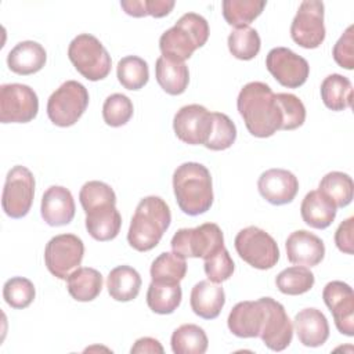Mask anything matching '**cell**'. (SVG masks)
Returning a JSON list of instances; mask_svg holds the SVG:
<instances>
[{
	"label": "cell",
	"instance_id": "1",
	"mask_svg": "<svg viewBox=\"0 0 354 354\" xmlns=\"http://www.w3.org/2000/svg\"><path fill=\"white\" fill-rule=\"evenodd\" d=\"M236 108L252 136L267 138L281 130V109L268 84L263 82L245 84L238 94Z\"/></svg>",
	"mask_w": 354,
	"mask_h": 354
},
{
	"label": "cell",
	"instance_id": "2",
	"mask_svg": "<svg viewBox=\"0 0 354 354\" xmlns=\"http://www.w3.org/2000/svg\"><path fill=\"white\" fill-rule=\"evenodd\" d=\"M173 191L178 207L188 216L206 213L213 205V183L206 166L185 162L173 173Z\"/></svg>",
	"mask_w": 354,
	"mask_h": 354
},
{
	"label": "cell",
	"instance_id": "3",
	"mask_svg": "<svg viewBox=\"0 0 354 354\" xmlns=\"http://www.w3.org/2000/svg\"><path fill=\"white\" fill-rule=\"evenodd\" d=\"M170 221V207L160 196L142 198L131 217L127 232L129 245L138 252L153 249L160 242Z\"/></svg>",
	"mask_w": 354,
	"mask_h": 354
},
{
	"label": "cell",
	"instance_id": "4",
	"mask_svg": "<svg viewBox=\"0 0 354 354\" xmlns=\"http://www.w3.org/2000/svg\"><path fill=\"white\" fill-rule=\"evenodd\" d=\"M207 39V21L196 12H187L180 17L174 26L162 33L159 39V48L163 57L184 62L196 48L202 47Z\"/></svg>",
	"mask_w": 354,
	"mask_h": 354
},
{
	"label": "cell",
	"instance_id": "5",
	"mask_svg": "<svg viewBox=\"0 0 354 354\" xmlns=\"http://www.w3.org/2000/svg\"><path fill=\"white\" fill-rule=\"evenodd\" d=\"M68 57L76 71L91 82L105 79L112 68L108 50L90 33H80L69 43Z\"/></svg>",
	"mask_w": 354,
	"mask_h": 354
},
{
	"label": "cell",
	"instance_id": "6",
	"mask_svg": "<svg viewBox=\"0 0 354 354\" xmlns=\"http://www.w3.org/2000/svg\"><path fill=\"white\" fill-rule=\"evenodd\" d=\"M88 100V91L82 83L66 80L50 95L47 116L55 126H73L87 109Z\"/></svg>",
	"mask_w": 354,
	"mask_h": 354
},
{
	"label": "cell",
	"instance_id": "7",
	"mask_svg": "<svg viewBox=\"0 0 354 354\" xmlns=\"http://www.w3.org/2000/svg\"><path fill=\"white\" fill-rule=\"evenodd\" d=\"M171 249L176 254L187 257L209 259L224 246L221 228L214 223H205L195 228H181L171 238Z\"/></svg>",
	"mask_w": 354,
	"mask_h": 354
},
{
	"label": "cell",
	"instance_id": "8",
	"mask_svg": "<svg viewBox=\"0 0 354 354\" xmlns=\"http://www.w3.org/2000/svg\"><path fill=\"white\" fill-rule=\"evenodd\" d=\"M234 245L239 257L257 270H270L279 260V248L275 239L259 227L249 225L241 230Z\"/></svg>",
	"mask_w": 354,
	"mask_h": 354
},
{
	"label": "cell",
	"instance_id": "9",
	"mask_svg": "<svg viewBox=\"0 0 354 354\" xmlns=\"http://www.w3.org/2000/svg\"><path fill=\"white\" fill-rule=\"evenodd\" d=\"M84 256V243L75 234H59L53 236L44 249L47 270L59 279H66L75 271Z\"/></svg>",
	"mask_w": 354,
	"mask_h": 354
},
{
	"label": "cell",
	"instance_id": "10",
	"mask_svg": "<svg viewBox=\"0 0 354 354\" xmlns=\"http://www.w3.org/2000/svg\"><path fill=\"white\" fill-rule=\"evenodd\" d=\"M35 177L32 171L21 165L14 166L6 177L1 206L11 218L25 217L33 203Z\"/></svg>",
	"mask_w": 354,
	"mask_h": 354
},
{
	"label": "cell",
	"instance_id": "11",
	"mask_svg": "<svg viewBox=\"0 0 354 354\" xmlns=\"http://www.w3.org/2000/svg\"><path fill=\"white\" fill-rule=\"evenodd\" d=\"M39 111V98L33 88L21 83L1 84L0 87V122L28 123Z\"/></svg>",
	"mask_w": 354,
	"mask_h": 354
},
{
	"label": "cell",
	"instance_id": "12",
	"mask_svg": "<svg viewBox=\"0 0 354 354\" xmlns=\"http://www.w3.org/2000/svg\"><path fill=\"white\" fill-rule=\"evenodd\" d=\"M324 3L318 0H306L290 25V36L295 43L303 48H317L325 40Z\"/></svg>",
	"mask_w": 354,
	"mask_h": 354
},
{
	"label": "cell",
	"instance_id": "13",
	"mask_svg": "<svg viewBox=\"0 0 354 354\" xmlns=\"http://www.w3.org/2000/svg\"><path fill=\"white\" fill-rule=\"evenodd\" d=\"M266 66L274 79L288 88L303 86L310 75L307 59L286 47L270 50L266 57Z\"/></svg>",
	"mask_w": 354,
	"mask_h": 354
},
{
	"label": "cell",
	"instance_id": "14",
	"mask_svg": "<svg viewBox=\"0 0 354 354\" xmlns=\"http://www.w3.org/2000/svg\"><path fill=\"white\" fill-rule=\"evenodd\" d=\"M173 129L183 142L205 145L213 129V112L199 104L185 105L174 115Z\"/></svg>",
	"mask_w": 354,
	"mask_h": 354
},
{
	"label": "cell",
	"instance_id": "15",
	"mask_svg": "<svg viewBox=\"0 0 354 354\" xmlns=\"http://www.w3.org/2000/svg\"><path fill=\"white\" fill-rule=\"evenodd\" d=\"M266 315L259 337L272 351L285 350L293 337V325L289 319L285 307L272 297H261Z\"/></svg>",
	"mask_w": 354,
	"mask_h": 354
},
{
	"label": "cell",
	"instance_id": "16",
	"mask_svg": "<svg viewBox=\"0 0 354 354\" xmlns=\"http://www.w3.org/2000/svg\"><path fill=\"white\" fill-rule=\"evenodd\" d=\"M322 299L333 315L337 330L346 336H354V293L343 281L328 282L322 290Z\"/></svg>",
	"mask_w": 354,
	"mask_h": 354
},
{
	"label": "cell",
	"instance_id": "17",
	"mask_svg": "<svg viewBox=\"0 0 354 354\" xmlns=\"http://www.w3.org/2000/svg\"><path fill=\"white\" fill-rule=\"evenodd\" d=\"M260 195L271 205H286L290 203L297 191V177L285 169H270L261 173L257 181Z\"/></svg>",
	"mask_w": 354,
	"mask_h": 354
},
{
	"label": "cell",
	"instance_id": "18",
	"mask_svg": "<svg viewBox=\"0 0 354 354\" xmlns=\"http://www.w3.org/2000/svg\"><path fill=\"white\" fill-rule=\"evenodd\" d=\"M286 257L292 264L314 267L318 266L325 256V245L321 238L306 230L293 231L286 242Z\"/></svg>",
	"mask_w": 354,
	"mask_h": 354
},
{
	"label": "cell",
	"instance_id": "19",
	"mask_svg": "<svg viewBox=\"0 0 354 354\" xmlns=\"http://www.w3.org/2000/svg\"><path fill=\"white\" fill-rule=\"evenodd\" d=\"M266 315L263 299L256 301H239L228 314L227 325L232 335L238 337H259Z\"/></svg>",
	"mask_w": 354,
	"mask_h": 354
},
{
	"label": "cell",
	"instance_id": "20",
	"mask_svg": "<svg viewBox=\"0 0 354 354\" xmlns=\"http://www.w3.org/2000/svg\"><path fill=\"white\" fill-rule=\"evenodd\" d=\"M75 201L71 191L61 185H51L41 198V217L51 227L69 224L75 217Z\"/></svg>",
	"mask_w": 354,
	"mask_h": 354
},
{
	"label": "cell",
	"instance_id": "21",
	"mask_svg": "<svg viewBox=\"0 0 354 354\" xmlns=\"http://www.w3.org/2000/svg\"><path fill=\"white\" fill-rule=\"evenodd\" d=\"M86 213V230L91 238L100 242L115 239L122 227V216L116 203L95 206Z\"/></svg>",
	"mask_w": 354,
	"mask_h": 354
},
{
	"label": "cell",
	"instance_id": "22",
	"mask_svg": "<svg viewBox=\"0 0 354 354\" xmlns=\"http://www.w3.org/2000/svg\"><path fill=\"white\" fill-rule=\"evenodd\" d=\"M295 329L301 344L319 347L329 337V324L318 308H303L295 317Z\"/></svg>",
	"mask_w": 354,
	"mask_h": 354
},
{
	"label": "cell",
	"instance_id": "23",
	"mask_svg": "<svg viewBox=\"0 0 354 354\" xmlns=\"http://www.w3.org/2000/svg\"><path fill=\"white\" fill-rule=\"evenodd\" d=\"M189 304L192 311L203 319H214L225 304L224 289L212 281H199L191 290Z\"/></svg>",
	"mask_w": 354,
	"mask_h": 354
},
{
	"label": "cell",
	"instance_id": "24",
	"mask_svg": "<svg viewBox=\"0 0 354 354\" xmlns=\"http://www.w3.org/2000/svg\"><path fill=\"white\" fill-rule=\"evenodd\" d=\"M47 59V53L41 44L33 40L18 43L7 55L8 68L17 75H33L39 72Z\"/></svg>",
	"mask_w": 354,
	"mask_h": 354
},
{
	"label": "cell",
	"instance_id": "25",
	"mask_svg": "<svg viewBox=\"0 0 354 354\" xmlns=\"http://www.w3.org/2000/svg\"><path fill=\"white\" fill-rule=\"evenodd\" d=\"M336 209L335 203L318 189L307 192L300 205L303 221L317 230H325L333 223Z\"/></svg>",
	"mask_w": 354,
	"mask_h": 354
},
{
	"label": "cell",
	"instance_id": "26",
	"mask_svg": "<svg viewBox=\"0 0 354 354\" xmlns=\"http://www.w3.org/2000/svg\"><path fill=\"white\" fill-rule=\"evenodd\" d=\"M155 76L158 84L170 95L183 94L189 83V71L185 62L159 57L155 64Z\"/></svg>",
	"mask_w": 354,
	"mask_h": 354
},
{
	"label": "cell",
	"instance_id": "27",
	"mask_svg": "<svg viewBox=\"0 0 354 354\" xmlns=\"http://www.w3.org/2000/svg\"><path fill=\"white\" fill-rule=\"evenodd\" d=\"M141 282V277L136 268L130 266H118L108 274L106 288L113 300L130 301L138 296Z\"/></svg>",
	"mask_w": 354,
	"mask_h": 354
},
{
	"label": "cell",
	"instance_id": "28",
	"mask_svg": "<svg viewBox=\"0 0 354 354\" xmlns=\"http://www.w3.org/2000/svg\"><path fill=\"white\" fill-rule=\"evenodd\" d=\"M69 295L77 301H91L102 290V275L91 267H77L66 278Z\"/></svg>",
	"mask_w": 354,
	"mask_h": 354
},
{
	"label": "cell",
	"instance_id": "29",
	"mask_svg": "<svg viewBox=\"0 0 354 354\" xmlns=\"http://www.w3.org/2000/svg\"><path fill=\"white\" fill-rule=\"evenodd\" d=\"M321 98L326 108L332 111H344L353 104V86L348 77L332 73L321 83Z\"/></svg>",
	"mask_w": 354,
	"mask_h": 354
},
{
	"label": "cell",
	"instance_id": "30",
	"mask_svg": "<svg viewBox=\"0 0 354 354\" xmlns=\"http://www.w3.org/2000/svg\"><path fill=\"white\" fill-rule=\"evenodd\" d=\"M183 290L180 283L151 282L147 292V304L156 314H171L180 306Z\"/></svg>",
	"mask_w": 354,
	"mask_h": 354
},
{
	"label": "cell",
	"instance_id": "31",
	"mask_svg": "<svg viewBox=\"0 0 354 354\" xmlns=\"http://www.w3.org/2000/svg\"><path fill=\"white\" fill-rule=\"evenodd\" d=\"M170 344L174 354H203L207 350L209 340L201 326L184 324L173 332Z\"/></svg>",
	"mask_w": 354,
	"mask_h": 354
},
{
	"label": "cell",
	"instance_id": "32",
	"mask_svg": "<svg viewBox=\"0 0 354 354\" xmlns=\"http://www.w3.org/2000/svg\"><path fill=\"white\" fill-rule=\"evenodd\" d=\"M149 274L153 282L180 283L187 274L185 259L174 252H163L152 261Z\"/></svg>",
	"mask_w": 354,
	"mask_h": 354
},
{
	"label": "cell",
	"instance_id": "33",
	"mask_svg": "<svg viewBox=\"0 0 354 354\" xmlns=\"http://www.w3.org/2000/svg\"><path fill=\"white\" fill-rule=\"evenodd\" d=\"M318 191L330 199L336 207H346L353 201V178L343 171H330L319 181Z\"/></svg>",
	"mask_w": 354,
	"mask_h": 354
},
{
	"label": "cell",
	"instance_id": "34",
	"mask_svg": "<svg viewBox=\"0 0 354 354\" xmlns=\"http://www.w3.org/2000/svg\"><path fill=\"white\" fill-rule=\"evenodd\" d=\"M266 4L264 0H225L221 4L223 17L231 26H249L263 12Z\"/></svg>",
	"mask_w": 354,
	"mask_h": 354
},
{
	"label": "cell",
	"instance_id": "35",
	"mask_svg": "<svg viewBox=\"0 0 354 354\" xmlns=\"http://www.w3.org/2000/svg\"><path fill=\"white\" fill-rule=\"evenodd\" d=\"M314 274L304 266L288 267L275 278V285L279 292L289 296H297L308 292L314 286Z\"/></svg>",
	"mask_w": 354,
	"mask_h": 354
},
{
	"label": "cell",
	"instance_id": "36",
	"mask_svg": "<svg viewBox=\"0 0 354 354\" xmlns=\"http://www.w3.org/2000/svg\"><path fill=\"white\" fill-rule=\"evenodd\" d=\"M116 76L124 88L140 90L148 83L149 68L142 58L137 55H127L118 62Z\"/></svg>",
	"mask_w": 354,
	"mask_h": 354
},
{
	"label": "cell",
	"instance_id": "37",
	"mask_svg": "<svg viewBox=\"0 0 354 354\" xmlns=\"http://www.w3.org/2000/svg\"><path fill=\"white\" fill-rule=\"evenodd\" d=\"M260 47V36L257 30L250 26L235 28L228 36V50L238 59H253L259 54Z\"/></svg>",
	"mask_w": 354,
	"mask_h": 354
},
{
	"label": "cell",
	"instance_id": "38",
	"mask_svg": "<svg viewBox=\"0 0 354 354\" xmlns=\"http://www.w3.org/2000/svg\"><path fill=\"white\" fill-rule=\"evenodd\" d=\"M36 290L28 278L24 277H12L6 281L3 286V297L6 303L15 310L26 308L35 300Z\"/></svg>",
	"mask_w": 354,
	"mask_h": 354
},
{
	"label": "cell",
	"instance_id": "39",
	"mask_svg": "<svg viewBox=\"0 0 354 354\" xmlns=\"http://www.w3.org/2000/svg\"><path fill=\"white\" fill-rule=\"evenodd\" d=\"M134 106L131 100L120 93L111 94L106 97L102 105L104 122L111 127L124 126L133 116Z\"/></svg>",
	"mask_w": 354,
	"mask_h": 354
},
{
	"label": "cell",
	"instance_id": "40",
	"mask_svg": "<svg viewBox=\"0 0 354 354\" xmlns=\"http://www.w3.org/2000/svg\"><path fill=\"white\" fill-rule=\"evenodd\" d=\"M236 140V127L234 122L221 112H213V129L205 147L212 151H224Z\"/></svg>",
	"mask_w": 354,
	"mask_h": 354
},
{
	"label": "cell",
	"instance_id": "41",
	"mask_svg": "<svg viewBox=\"0 0 354 354\" xmlns=\"http://www.w3.org/2000/svg\"><path fill=\"white\" fill-rule=\"evenodd\" d=\"M282 115L281 130H295L306 120V106L299 97L290 93L275 94Z\"/></svg>",
	"mask_w": 354,
	"mask_h": 354
},
{
	"label": "cell",
	"instance_id": "42",
	"mask_svg": "<svg viewBox=\"0 0 354 354\" xmlns=\"http://www.w3.org/2000/svg\"><path fill=\"white\" fill-rule=\"evenodd\" d=\"M79 201L84 212L100 206L105 203H116V195L115 191L111 188V185L102 183V181H88L86 183L79 192Z\"/></svg>",
	"mask_w": 354,
	"mask_h": 354
},
{
	"label": "cell",
	"instance_id": "43",
	"mask_svg": "<svg viewBox=\"0 0 354 354\" xmlns=\"http://www.w3.org/2000/svg\"><path fill=\"white\" fill-rule=\"evenodd\" d=\"M173 0H122L120 6L130 17L141 18L152 15L155 18L166 17L174 7Z\"/></svg>",
	"mask_w": 354,
	"mask_h": 354
},
{
	"label": "cell",
	"instance_id": "44",
	"mask_svg": "<svg viewBox=\"0 0 354 354\" xmlns=\"http://www.w3.org/2000/svg\"><path fill=\"white\" fill-rule=\"evenodd\" d=\"M203 268L209 281L214 283H221L232 277L235 264L225 246H223L217 253L205 260Z\"/></svg>",
	"mask_w": 354,
	"mask_h": 354
},
{
	"label": "cell",
	"instance_id": "45",
	"mask_svg": "<svg viewBox=\"0 0 354 354\" xmlns=\"http://www.w3.org/2000/svg\"><path fill=\"white\" fill-rule=\"evenodd\" d=\"M333 59L344 69L354 68V26L350 25L333 46Z\"/></svg>",
	"mask_w": 354,
	"mask_h": 354
},
{
	"label": "cell",
	"instance_id": "46",
	"mask_svg": "<svg viewBox=\"0 0 354 354\" xmlns=\"http://www.w3.org/2000/svg\"><path fill=\"white\" fill-rule=\"evenodd\" d=\"M353 231H354V217L346 218L337 227L335 232V243L340 252L353 254Z\"/></svg>",
	"mask_w": 354,
	"mask_h": 354
},
{
	"label": "cell",
	"instance_id": "47",
	"mask_svg": "<svg viewBox=\"0 0 354 354\" xmlns=\"http://www.w3.org/2000/svg\"><path fill=\"white\" fill-rule=\"evenodd\" d=\"M131 353H163V347L159 340L153 337H141L136 340L134 346L130 350Z\"/></svg>",
	"mask_w": 354,
	"mask_h": 354
}]
</instances>
